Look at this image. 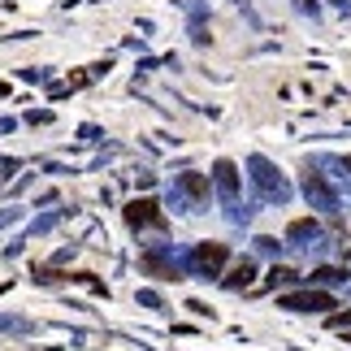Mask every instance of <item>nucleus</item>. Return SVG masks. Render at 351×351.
I'll use <instances>...</instances> for the list:
<instances>
[{"label": "nucleus", "instance_id": "obj_1", "mask_svg": "<svg viewBox=\"0 0 351 351\" xmlns=\"http://www.w3.org/2000/svg\"><path fill=\"white\" fill-rule=\"evenodd\" d=\"M278 308L282 313H334V295L321 287H308V291L278 295Z\"/></svg>", "mask_w": 351, "mask_h": 351}, {"label": "nucleus", "instance_id": "obj_2", "mask_svg": "<svg viewBox=\"0 0 351 351\" xmlns=\"http://www.w3.org/2000/svg\"><path fill=\"white\" fill-rule=\"evenodd\" d=\"M226 261H230V247H226V243H199L191 252V261H186V269L199 274V278H221Z\"/></svg>", "mask_w": 351, "mask_h": 351}, {"label": "nucleus", "instance_id": "obj_3", "mask_svg": "<svg viewBox=\"0 0 351 351\" xmlns=\"http://www.w3.org/2000/svg\"><path fill=\"white\" fill-rule=\"evenodd\" d=\"M252 178H256V186H261V195H265V199H278V204L287 199V182L278 178V169L269 165V160H261V156L252 160Z\"/></svg>", "mask_w": 351, "mask_h": 351}, {"label": "nucleus", "instance_id": "obj_4", "mask_svg": "<svg viewBox=\"0 0 351 351\" xmlns=\"http://www.w3.org/2000/svg\"><path fill=\"white\" fill-rule=\"evenodd\" d=\"M126 226L143 230V226H165V213L156 208V199H130L126 204Z\"/></svg>", "mask_w": 351, "mask_h": 351}, {"label": "nucleus", "instance_id": "obj_5", "mask_svg": "<svg viewBox=\"0 0 351 351\" xmlns=\"http://www.w3.org/2000/svg\"><path fill=\"white\" fill-rule=\"evenodd\" d=\"M304 195H308V204L321 208V213H334V208H339V199H334V191L321 182V173H308V178H304Z\"/></svg>", "mask_w": 351, "mask_h": 351}, {"label": "nucleus", "instance_id": "obj_6", "mask_svg": "<svg viewBox=\"0 0 351 351\" xmlns=\"http://www.w3.org/2000/svg\"><path fill=\"white\" fill-rule=\"evenodd\" d=\"M213 178H217V191L226 204H239V169H234V160H217L213 165Z\"/></svg>", "mask_w": 351, "mask_h": 351}, {"label": "nucleus", "instance_id": "obj_7", "mask_svg": "<svg viewBox=\"0 0 351 351\" xmlns=\"http://www.w3.org/2000/svg\"><path fill=\"white\" fill-rule=\"evenodd\" d=\"M178 195H186L191 204H204V199H208V178H204V173H182V178H178Z\"/></svg>", "mask_w": 351, "mask_h": 351}, {"label": "nucleus", "instance_id": "obj_8", "mask_svg": "<svg viewBox=\"0 0 351 351\" xmlns=\"http://www.w3.org/2000/svg\"><path fill=\"white\" fill-rule=\"evenodd\" d=\"M252 278H256V269H252V261H239L230 274L221 278V287L226 291H243V287H252Z\"/></svg>", "mask_w": 351, "mask_h": 351}, {"label": "nucleus", "instance_id": "obj_9", "mask_svg": "<svg viewBox=\"0 0 351 351\" xmlns=\"http://www.w3.org/2000/svg\"><path fill=\"white\" fill-rule=\"evenodd\" d=\"M317 234H321V230H317L313 217H300V221L287 226V239H291V243H308V239H317Z\"/></svg>", "mask_w": 351, "mask_h": 351}, {"label": "nucleus", "instance_id": "obj_10", "mask_svg": "<svg viewBox=\"0 0 351 351\" xmlns=\"http://www.w3.org/2000/svg\"><path fill=\"white\" fill-rule=\"evenodd\" d=\"M291 282H300V274L287 265H274L269 269V278H265V291H278V287H291Z\"/></svg>", "mask_w": 351, "mask_h": 351}, {"label": "nucleus", "instance_id": "obj_11", "mask_svg": "<svg viewBox=\"0 0 351 351\" xmlns=\"http://www.w3.org/2000/svg\"><path fill=\"white\" fill-rule=\"evenodd\" d=\"M339 282H347V269H317L313 278H308V287H339Z\"/></svg>", "mask_w": 351, "mask_h": 351}, {"label": "nucleus", "instance_id": "obj_12", "mask_svg": "<svg viewBox=\"0 0 351 351\" xmlns=\"http://www.w3.org/2000/svg\"><path fill=\"white\" fill-rule=\"evenodd\" d=\"M35 282H44V287H57L61 274H57V269H35Z\"/></svg>", "mask_w": 351, "mask_h": 351}, {"label": "nucleus", "instance_id": "obj_13", "mask_svg": "<svg viewBox=\"0 0 351 351\" xmlns=\"http://www.w3.org/2000/svg\"><path fill=\"white\" fill-rule=\"evenodd\" d=\"M330 330H351V308H347V313H334V317H330Z\"/></svg>", "mask_w": 351, "mask_h": 351}, {"label": "nucleus", "instance_id": "obj_14", "mask_svg": "<svg viewBox=\"0 0 351 351\" xmlns=\"http://www.w3.org/2000/svg\"><path fill=\"white\" fill-rule=\"evenodd\" d=\"M139 304H147V308H160V295H156V291H139Z\"/></svg>", "mask_w": 351, "mask_h": 351}, {"label": "nucleus", "instance_id": "obj_15", "mask_svg": "<svg viewBox=\"0 0 351 351\" xmlns=\"http://www.w3.org/2000/svg\"><path fill=\"white\" fill-rule=\"evenodd\" d=\"M5 130H13V121H0V134H5Z\"/></svg>", "mask_w": 351, "mask_h": 351}, {"label": "nucleus", "instance_id": "obj_16", "mask_svg": "<svg viewBox=\"0 0 351 351\" xmlns=\"http://www.w3.org/2000/svg\"><path fill=\"white\" fill-rule=\"evenodd\" d=\"M0 96H9V83H0Z\"/></svg>", "mask_w": 351, "mask_h": 351}, {"label": "nucleus", "instance_id": "obj_17", "mask_svg": "<svg viewBox=\"0 0 351 351\" xmlns=\"http://www.w3.org/2000/svg\"><path fill=\"white\" fill-rule=\"evenodd\" d=\"M347 173H351V156H347Z\"/></svg>", "mask_w": 351, "mask_h": 351}, {"label": "nucleus", "instance_id": "obj_18", "mask_svg": "<svg viewBox=\"0 0 351 351\" xmlns=\"http://www.w3.org/2000/svg\"><path fill=\"white\" fill-rule=\"evenodd\" d=\"M347 347H351V334H347Z\"/></svg>", "mask_w": 351, "mask_h": 351}]
</instances>
